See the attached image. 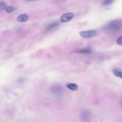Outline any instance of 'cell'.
I'll use <instances>...</instances> for the list:
<instances>
[{"instance_id":"7a4b0ae2","label":"cell","mask_w":122,"mask_h":122,"mask_svg":"<svg viewBox=\"0 0 122 122\" xmlns=\"http://www.w3.org/2000/svg\"><path fill=\"white\" fill-rule=\"evenodd\" d=\"M79 34L81 36L84 38H88L96 36V31L93 30H89L80 31Z\"/></svg>"},{"instance_id":"30bf717a","label":"cell","mask_w":122,"mask_h":122,"mask_svg":"<svg viewBox=\"0 0 122 122\" xmlns=\"http://www.w3.org/2000/svg\"><path fill=\"white\" fill-rule=\"evenodd\" d=\"M7 3L3 1L0 2V9L1 10H3L6 9L7 7Z\"/></svg>"},{"instance_id":"ba28073f","label":"cell","mask_w":122,"mask_h":122,"mask_svg":"<svg viewBox=\"0 0 122 122\" xmlns=\"http://www.w3.org/2000/svg\"><path fill=\"white\" fill-rule=\"evenodd\" d=\"M67 87L71 90L75 91L78 88L77 85L75 83H69L66 85Z\"/></svg>"},{"instance_id":"9c48e42d","label":"cell","mask_w":122,"mask_h":122,"mask_svg":"<svg viewBox=\"0 0 122 122\" xmlns=\"http://www.w3.org/2000/svg\"><path fill=\"white\" fill-rule=\"evenodd\" d=\"M58 23L56 22L51 23L49 25L46 27V29L48 30H52L58 25Z\"/></svg>"},{"instance_id":"9a60e30c","label":"cell","mask_w":122,"mask_h":122,"mask_svg":"<svg viewBox=\"0 0 122 122\" xmlns=\"http://www.w3.org/2000/svg\"><path fill=\"white\" fill-rule=\"evenodd\" d=\"M120 104H121V105L122 107V99L120 101Z\"/></svg>"},{"instance_id":"3957f363","label":"cell","mask_w":122,"mask_h":122,"mask_svg":"<svg viewBox=\"0 0 122 122\" xmlns=\"http://www.w3.org/2000/svg\"><path fill=\"white\" fill-rule=\"evenodd\" d=\"M74 15L72 13H68L63 14L60 17V21L62 22L65 23L71 20L74 17Z\"/></svg>"},{"instance_id":"8fae6325","label":"cell","mask_w":122,"mask_h":122,"mask_svg":"<svg viewBox=\"0 0 122 122\" xmlns=\"http://www.w3.org/2000/svg\"><path fill=\"white\" fill-rule=\"evenodd\" d=\"M113 0H104L102 3V5L105 6L110 5L112 2Z\"/></svg>"},{"instance_id":"7c38bea8","label":"cell","mask_w":122,"mask_h":122,"mask_svg":"<svg viewBox=\"0 0 122 122\" xmlns=\"http://www.w3.org/2000/svg\"><path fill=\"white\" fill-rule=\"evenodd\" d=\"M15 10V7L12 6H9L5 9L6 11L8 13H10L14 11Z\"/></svg>"},{"instance_id":"277c9868","label":"cell","mask_w":122,"mask_h":122,"mask_svg":"<svg viewBox=\"0 0 122 122\" xmlns=\"http://www.w3.org/2000/svg\"><path fill=\"white\" fill-rule=\"evenodd\" d=\"M112 72L116 76L122 78V69L118 67H115L113 69Z\"/></svg>"},{"instance_id":"6da1fadb","label":"cell","mask_w":122,"mask_h":122,"mask_svg":"<svg viewBox=\"0 0 122 122\" xmlns=\"http://www.w3.org/2000/svg\"><path fill=\"white\" fill-rule=\"evenodd\" d=\"M122 28V22L120 19L112 20L107 24L105 27L106 32L110 34L116 33Z\"/></svg>"},{"instance_id":"5b68a950","label":"cell","mask_w":122,"mask_h":122,"mask_svg":"<svg viewBox=\"0 0 122 122\" xmlns=\"http://www.w3.org/2000/svg\"><path fill=\"white\" fill-rule=\"evenodd\" d=\"M28 18L27 15L25 14H23L19 15L18 17V20L20 22H24L27 21Z\"/></svg>"},{"instance_id":"5bb4252c","label":"cell","mask_w":122,"mask_h":122,"mask_svg":"<svg viewBox=\"0 0 122 122\" xmlns=\"http://www.w3.org/2000/svg\"><path fill=\"white\" fill-rule=\"evenodd\" d=\"M26 79L24 77H21L19 78L18 80V82L19 83H22L25 81Z\"/></svg>"},{"instance_id":"2e32d148","label":"cell","mask_w":122,"mask_h":122,"mask_svg":"<svg viewBox=\"0 0 122 122\" xmlns=\"http://www.w3.org/2000/svg\"><path fill=\"white\" fill-rule=\"evenodd\" d=\"M27 1H33V0H26Z\"/></svg>"},{"instance_id":"52a82bcc","label":"cell","mask_w":122,"mask_h":122,"mask_svg":"<svg viewBox=\"0 0 122 122\" xmlns=\"http://www.w3.org/2000/svg\"><path fill=\"white\" fill-rule=\"evenodd\" d=\"M91 52V50L90 49H82L78 50L76 51V52L78 53L86 54H90Z\"/></svg>"},{"instance_id":"4fadbf2b","label":"cell","mask_w":122,"mask_h":122,"mask_svg":"<svg viewBox=\"0 0 122 122\" xmlns=\"http://www.w3.org/2000/svg\"><path fill=\"white\" fill-rule=\"evenodd\" d=\"M117 42L119 45L122 46V36L120 37L117 39Z\"/></svg>"},{"instance_id":"8992f818","label":"cell","mask_w":122,"mask_h":122,"mask_svg":"<svg viewBox=\"0 0 122 122\" xmlns=\"http://www.w3.org/2000/svg\"><path fill=\"white\" fill-rule=\"evenodd\" d=\"M90 113L87 112H83L81 114V118L84 120H87L89 119L91 117Z\"/></svg>"}]
</instances>
